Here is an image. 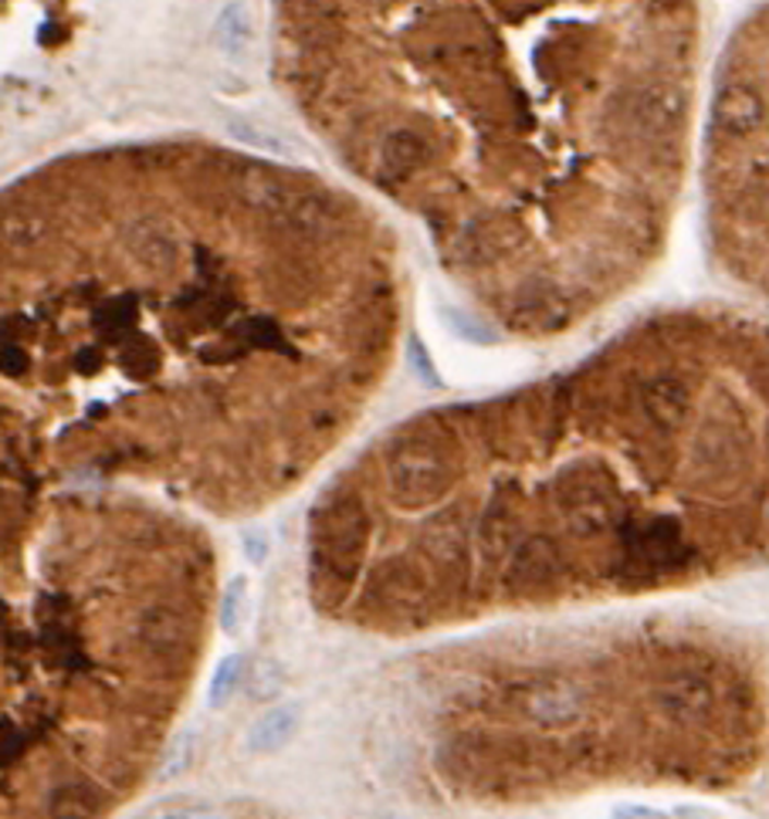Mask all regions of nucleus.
Segmentation results:
<instances>
[{
  "label": "nucleus",
  "mask_w": 769,
  "mask_h": 819,
  "mask_svg": "<svg viewBox=\"0 0 769 819\" xmlns=\"http://www.w3.org/2000/svg\"><path fill=\"white\" fill-rule=\"evenodd\" d=\"M705 217L725 271L769 298V0L740 24L716 75Z\"/></svg>",
  "instance_id": "nucleus-1"
},
{
  "label": "nucleus",
  "mask_w": 769,
  "mask_h": 819,
  "mask_svg": "<svg viewBox=\"0 0 769 819\" xmlns=\"http://www.w3.org/2000/svg\"><path fill=\"white\" fill-rule=\"evenodd\" d=\"M370 546V515L350 491L326 494L313 512V586L316 600L335 603L356 579Z\"/></svg>",
  "instance_id": "nucleus-2"
},
{
  "label": "nucleus",
  "mask_w": 769,
  "mask_h": 819,
  "mask_svg": "<svg viewBox=\"0 0 769 819\" xmlns=\"http://www.w3.org/2000/svg\"><path fill=\"white\" fill-rule=\"evenodd\" d=\"M454 457L438 437L407 433L387 454V488L400 509L435 505L454 488Z\"/></svg>",
  "instance_id": "nucleus-3"
},
{
  "label": "nucleus",
  "mask_w": 769,
  "mask_h": 819,
  "mask_svg": "<svg viewBox=\"0 0 769 819\" xmlns=\"http://www.w3.org/2000/svg\"><path fill=\"white\" fill-rule=\"evenodd\" d=\"M563 573V549L549 535H533L518 542L509 555V583L522 592H533L549 586Z\"/></svg>",
  "instance_id": "nucleus-4"
},
{
  "label": "nucleus",
  "mask_w": 769,
  "mask_h": 819,
  "mask_svg": "<svg viewBox=\"0 0 769 819\" xmlns=\"http://www.w3.org/2000/svg\"><path fill=\"white\" fill-rule=\"evenodd\" d=\"M658 711L674 724H695L716 708V687L698 674H674L658 687Z\"/></svg>",
  "instance_id": "nucleus-5"
},
{
  "label": "nucleus",
  "mask_w": 769,
  "mask_h": 819,
  "mask_svg": "<svg viewBox=\"0 0 769 819\" xmlns=\"http://www.w3.org/2000/svg\"><path fill=\"white\" fill-rule=\"evenodd\" d=\"M526 711L542 729H570V724L583 718V695H579V687L563 684V681L536 684L526 698Z\"/></svg>",
  "instance_id": "nucleus-6"
},
{
  "label": "nucleus",
  "mask_w": 769,
  "mask_h": 819,
  "mask_svg": "<svg viewBox=\"0 0 769 819\" xmlns=\"http://www.w3.org/2000/svg\"><path fill=\"white\" fill-rule=\"evenodd\" d=\"M298 724H302V705L295 701L274 705L248 724V732H244V751H252V755L282 751L295 738Z\"/></svg>",
  "instance_id": "nucleus-7"
},
{
  "label": "nucleus",
  "mask_w": 769,
  "mask_h": 819,
  "mask_svg": "<svg viewBox=\"0 0 769 819\" xmlns=\"http://www.w3.org/2000/svg\"><path fill=\"white\" fill-rule=\"evenodd\" d=\"M99 790L88 782H69V785H58L48 799V812L51 819H91L99 812Z\"/></svg>",
  "instance_id": "nucleus-8"
},
{
  "label": "nucleus",
  "mask_w": 769,
  "mask_h": 819,
  "mask_svg": "<svg viewBox=\"0 0 769 819\" xmlns=\"http://www.w3.org/2000/svg\"><path fill=\"white\" fill-rule=\"evenodd\" d=\"M218 620H221V629L228 637H241L244 626H248V620H252V579L244 573L231 576V583L224 586Z\"/></svg>",
  "instance_id": "nucleus-9"
},
{
  "label": "nucleus",
  "mask_w": 769,
  "mask_h": 819,
  "mask_svg": "<svg viewBox=\"0 0 769 819\" xmlns=\"http://www.w3.org/2000/svg\"><path fill=\"white\" fill-rule=\"evenodd\" d=\"M139 637L143 644L152 650V653H170V650H180L183 644V626H180V616L170 613V610H149L139 623Z\"/></svg>",
  "instance_id": "nucleus-10"
},
{
  "label": "nucleus",
  "mask_w": 769,
  "mask_h": 819,
  "mask_svg": "<svg viewBox=\"0 0 769 819\" xmlns=\"http://www.w3.org/2000/svg\"><path fill=\"white\" fill-rule=\"evenodd\" d=\"M248 681V668H244V657L241 653H228L218 660V668H213L210 674V687H207V705L210 708H224L234 695L237 687Z\"/></svg>",
  "instance_id": "nucleus-11"
},
{
  "label": "nucleus",
  "mask_w": 769,
  "mask_h": 819,
  "mask_svg": "<svg viewBox=\"0 0 769 819\" xmlns=\"http://www.w3.org/2000/svg\"><path fill=\"white\" fill-rule=\"evenodd\" d=\"M252 687V698L255 701H271L282 695L285 687V671L279 660H258V664L248 671V681H244Z\"/></svg>",
  "instance_id": "nucleus-12"
},
{
  "label": "nucleus",
  "mask_w": 769,
  "mask_h": 819,
  "mask_svg": "<svg viewBox=\"0 0 769 819\" xmlns=\"http://www.w3.org/2000/svg\"><path fill=\"white\" fill-rule=\"evenodd\" d=\"M191 762H194V732L180 735V738L173 742V748L167 751V759H163V769H160V782H170V779H176L180 772H187Z\"/></svg>",
  "instance_id": "nucleus-13"
},
{
  "label": "nucleus",
  "mask_w": 769,
  "mask_h": 819,
  "mask_svg": "<svg viewBox=\"0 0 769 819\" xmlns=\"http://www.w3.org/2000/svg\"><path fill=\"white\" fill-rule=\"evenodd\" d=\"M241 546H244V555H248L252 565H261L268 559V549H271V539L265 531H244L241 535Z\"/></svg>",
  "instance_id": "nucleus-14"
},
{
  "label": "nucleus",
  "mask_w": 769,
  "mask_h": 819,
  "mask_svg": "<svg viewBox=\"0 0 769 819\" xmlns=\"http://www.w3.org/2000/svg\"><path fill=\"white\" fill-rule=\"evenodd\" d=\"M152 819H221V816L213 809H207V806H173V809L157 812Z\"/></svg>",
  "instance_id": "nucleus-15"
}]
</instances>
